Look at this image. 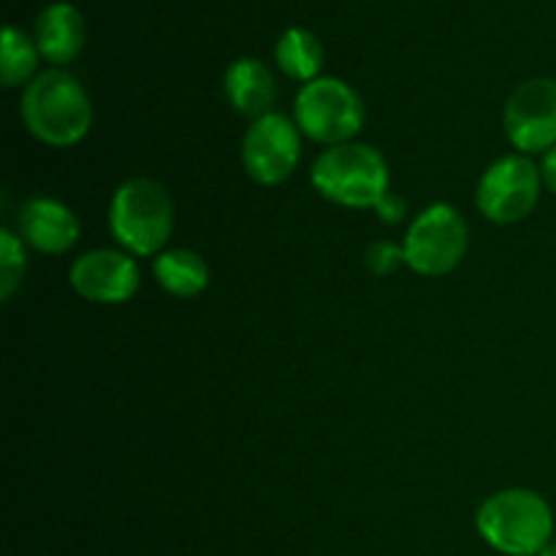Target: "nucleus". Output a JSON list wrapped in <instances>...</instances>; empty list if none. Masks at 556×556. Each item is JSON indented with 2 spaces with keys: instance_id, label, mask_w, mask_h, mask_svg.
Returning a JSON list of instances; mask_svg holds the SVG:
<instances>
[{
  "instance_id": "19",
  "label": "nucleus",
  "mask_w": 556,
  "mask_h": 556,
  "mask_svg": "<svg viewBox=\"0 0 556 556\" xmlns=\"http://www.w3.org/2000/svg\"><path fill=\"white\" fill-rule=\"evenodd\" d=\"M375 212H378L380 223H386V226H400L407 217V201L402 199L400 193H394V190H389V193L378 201Z\"/></svg>"
},
{
  "instance_id": "11",
  "label": "nucleus",
  "mask_w": 556,
  "mask_h": 556,
  "mask_svg": "<svg viewBox=\"0 0 556 556\" xmlns=\"http://www.w3.org/2000/svg\"><path fill=\"white\" fill-rule=\"evenodd\" d=\"M16 233L43 255H65L81 237V223L68 204L52 195H33L16 210Z\"/></svg>"
},
{
  "instance_id": "14",
  "label": "nucleus",
  "mask_w": 556,
  "mask_h": 556,
  "mask_svg": "<svg viewBox=\"0 0 556 556\" xmlns=\"http://www.w3.org/2000/svg\"><path fill=\"white\" fill-rule=\"evenodd\" d=\"M152 277L174 299H195L210 286L204 255L190 248H168L152 258Z\"/></svg>"
},
{
  "instance_id": "9",
  "label": "nucleus",
  "mask_w": 556,
  "mask_h": 556,
  "mask_svg": "<svg viewBox=\"0 0 556 556\" xmlns=\"http://www.w3.org/2000/svg\"><path fill=\"white\" fill-rule=\"evenodd\" d=\"M503 128L521 155H546L556 147V79L532 76L505 101Z\"/></svg>"
},
{
  "instance_id": "12",
  "label": "nucleus",
  "mask_w": 556,
  "mask_h": 556,
  "mask_svg": "<svg viewBox=\"0 0 556 556\" xmlns=\"http://www.w3.org/2000/svg\"><path fill=\"white\" fill-rule=\"evenodd\" d=\"M33 38L47 63L52 68H63L71 60L79 58L87 43V22L85 14L74 3H49L47 9L38 11Z\"/></svg>"
},
{
  "instance_id": "7",
  "label": "nucleus",
  "mask_w": 556,
  "mask_h": 556,
  "mask_svg": "<svg viewBox=\"0 0 556 556\" xmlns=\"http://www.w3.org/2000/svg\"><path fill=\"white\" fill-rule=\"evenodd\" d=\"M543 193L541 166L530 155H503L478 179L476 206L489 223L514 226L535 212Z\"/></svg>"
},
{
  "instance_id": "5",
  "label": "nucleus",
  "mask_w": 556,
  "mask_h": 556,
  "mask_svg": "<svg viewBox=\"0 0 556 556\" xmlns=\"http://www.w3.org/2000/svg\"><path fill=\"white\" fill-rule=\"evenodd\" d=\"M293 123L302 136L324 147L348 144L362 134L367 106L353 85L340 76H318L302 85L293 101Z\"/></svg>"
},
{
  "instance_id": "18",
  "label": "nucleus",
  "mask_w": 556,
  "mask_h": 556,
  "mask_svg": "<svg viewBox=\"0 0 556 556\" xmlns=\"http://www.w3.org/2000/svg\"><path fill=\"white\" fill-rule=\"evenodd\" d=\"M364 266L372 271L375 277H389L394 275L400 266H405V250L402 244L391 242V239H378L367 248L364 253Z\"/></svg>"
},
{
  "instance_id": "21",
  "label": "nucleus",
  "mask_w": 556,
  "mask_h": 556,
  "mask_svg": "<svg viewBox=\"0 0 556 556\" xmlns=\"http://www.w3.org/2000/svg\"><path fill=\"white\" fill-rule=\"evenodd\" d=\"M538 556H556V541H552V543H548V546H546V548H543V552H541V554H538Z\"/></svg>"
},
{
  "instance_id": "20",
  "label": "nucleus",
  "mask_w": 556,
  "mask_h": 556,
  "mask_svg": "<svg viewBox=\"0 0 556 556\" xmlns=\"http://www.w3.org/2000/svg\"><path fill=\"white\" fill-rule=\"evenodd\" d=\"M538 166H541L543 188H546L552 195H556V147L541 157V163H538Z\"/></svg>"
},
{
  "instance_id": "2",
  "label": "nucleus",
  "mask_w": 556,
  "mask_h": 556,
  "mask_svg": "<svg viewBox=\"0 0 556 556\" xmlns=\"http://www.w3.org/2000/svg\"><path fill=\"white\" fill-rule=\"evenodd\" d=\"M109 231L134 258H155L174 233V199L150 177L125 179L109 201Z\"/></svg>"
},
{
  "instance_id": "17",
  "label": "nucleus",
  "mask_w": 556,
  "mask_h": 556,
  "mask_svg": "<svg viewBox=\"0 0 556 556\" xmlns=\"http://www.w3.org/2000/svg\"><path fill=\"white\" fill-rule=\"evenodd\" d=\"M27 275V253L20 233L3 228L0 231V299L9 302Z\"/></svg>"
},
{
  "instance_id": "6",
  "label": "nucleus",
  "mask_w": 556,
  "mask_h": 556,
  "mask_svg": "<svg viewBox=\"0 0 556 556\" xmlns=\"http://www.w3.org/2000/svg\"><path fill=\"white\" fill-rule=\"evenodd\" d=\"M470 228L456 206L432 204L418 212L407 226L402 250L405 266L424 277H445L465 261Z\"/></svg>"
},
{
  "instance_id": "4",
  "label": "nucleus",
  "mask_w": 556,
  "mask_h": 556,
  "mask_svg": "<svg viewBox=\"0 0 556 556\" xmlns=\"http://www.w3.org/2000/svg\"><path fill=\"white\" fill-rule=\"evenodd\" d=\"M309 179L326 201L345 210H375L391 190V174L383 152L362 141L326 147L315 157Z\"/></svg>"
},
{
  "instance_id": "8",
  "label": "nucleus",
  "mask_w": 556,
  "mask_h": 556,
  "mask_svg": "<svg viewBox=\"0 0 556 556\" xmlns=\"http://www.w3.org/2000/svg\"><path fill=\"white\" fill-rule=\"evenodd\" d=\"M302 161V130L282 112L253 119L242 139V166L253 182L275 188L293 177Z\"/></svg>"
},
{
  "instance_id": "15",
  "label": "nucleus",
  "mask_w": 556,
  "mask_h": 556,
  "mask_svg": "<svg viewBox=\"0 0 556 556\" xmlns=\"http://www.w3.org/2000/svg\"><path fill=\"white\" fill-rule=\"evenodd\" d=\"M275 63L288 79L293 81H315L324 71L326 49L313 30L304 27H288L275 43Z\"/></svg>"
},
{
  "instance_id": "3",
  "label": "nucleus",
  "mask_w": 556,
  "mask_h": 556,
  "mask_svg": "<svg viewBox=\"0 0 556 556\" xmlns=\"http://www.w3.org/2000/svg\"><path fill=\"white\" fill-rule=\"evenodd\" d=\"M483 541L505 556H538L554 541V510L532 489H503L489 494L476 514Z\"/></svg>"
},
{
  "instance_id": "10",
  "label": "nucleus",
  "mask_w": 556,
  "mask_h": 556,
  "mask_svg": "<svg viewBox=\"0 0 556 556\" xmlns=\"http://www.w3.org/2000/svg\"><path fill=\"white\" fill-rule=\"evenodd\" d=\"M68 282L92 304H125L139 293L141 271L134 255L125 250L96 248L71 264Z\"/></svg>"
},
{
  "instance_id": "1",
  "label": "nucleus",
  "mask_w": 556,
  "mask_h": 556,
  "mask_svg": "<svg viewBox=\"0 0 556 556\" xmlns=\"http://www.w3.org/2000/svg\"><path fill=\"white\" fill-rule=\"evenodd\" d=\"M20 117L33 139L65 150L90 134L92 101L74 74L47 68L22 90Z\"/></svg>"
},
{
  "instance_id": "16",
  "label": "nucleus",
  "mask_w": 556,
  "mask_h": 556,
  "mask_svg": "<svg viewBox=\"0 0 556 556\" xmlns=\"http://www.w3.org/2000/svg\"><path fill=\"white\" fill-rule=\"evenodd\" d=\"M41 52L36 47V38L27 36L16 25L3 27V54H0V79L5 90L30 85L41 71H38Z\"/></svg>"
},
{
  "instance_id": "13",
  "label": "nucleus",
  "mask_w": 556,
  "mask_h": 556,
  "mask_svg": "<svg viewBox=\"0 0 556 556\" xmlns=\"http://www.w3.org/2000/svg\"><path fill=\"white\" fill-rule=\"evenodd\" d=\"M223 90L226 101L239 117H248L250 123L264 114L275 112L277 101V81L269 65L258 58H239L233 60L223 76Z\"/></svg>"
}]
</instances>
